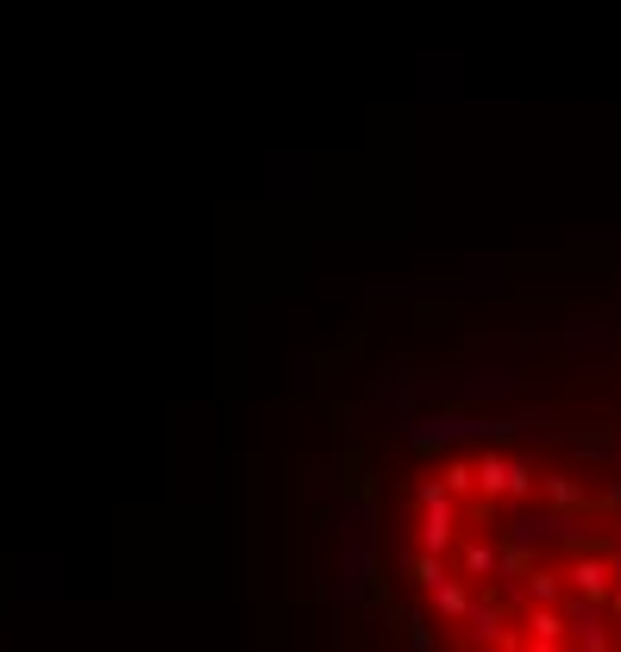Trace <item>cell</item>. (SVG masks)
<instances>
[{
    "instance_id": "cell-1",
    "label": "cell",
    "mask_w": 621,
    "mask_h": 652,
    "mask_svg": "<svg viewBox=\"0 0 621 652\" xmlns=\"http://www.w3.org/2000/svg\"><path fill=\"white\" fill-rule=\"evenodd\" d=\"M433 602H440V614H452V621H459V614H471L465 583H452V577H440V583H433Z\"/></svg>"
},
{
    "instance_id": "cell-2",
    "label": "cell",
    "mask_w": 621,
    "mask_h": 652,
    "mask_svg": "<svg viewBox=\"0 0 621 652\" xmlns=\"http://www.w3.org/2000/svg\"><path fill=\"white\" fill-rule=\"evenodd\" d=\"M465 571H490V546H471V553H465Z\"/></svg>"
}]
</instances>
